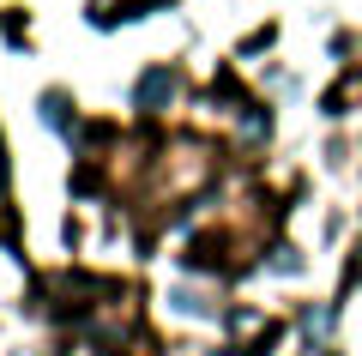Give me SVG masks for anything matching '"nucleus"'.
Wrapping results in <instances>:
<instances>
[{"label": "nucleus", "mask_w": 362, "mask_h": 356, "mask_svg": "<svg viewBox=\"0 0 362 356\" xmlns=\"http://www.w3.org/2000/svg\"><path fill=\"white\" fill-rule=\"evenodd\" d=\"M169 97H175V79H169L163 67L139 79V109H157V103H169Z\"/></svg>", "instance_id": "1"}, {"label": "nucleus", "mask_w": 362, "mask_h": 356, "mask_svg": "<svg viewBox=\"0 0 362 356\" xmlns=\"http://www.w3.org/2000/svg\"><path fill=\"white\" fill-rule=\"evenodd\" d=\"M42 121H49L54 133H66V97H54V91H49V97H42Z\"/></svg>", "instance_id": "2"}]
</instances>
